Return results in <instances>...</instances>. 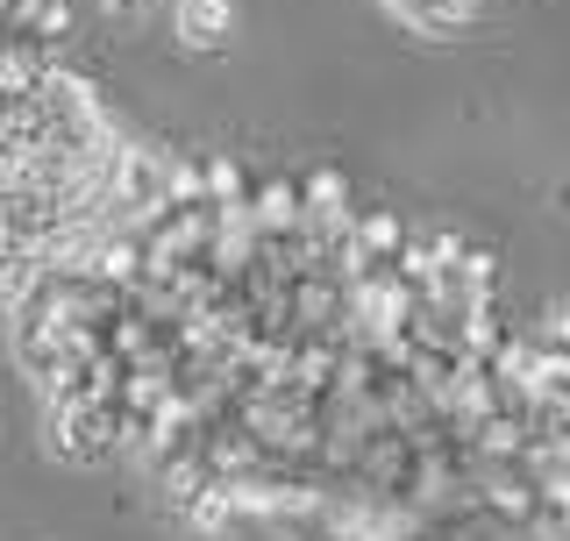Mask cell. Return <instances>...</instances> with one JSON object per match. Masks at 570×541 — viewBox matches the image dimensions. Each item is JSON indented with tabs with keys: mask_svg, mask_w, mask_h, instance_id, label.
Masks as SVG:
<instances>
[{
	"mask_svg": "<svg viewBox=\"0 0 570 541\" xmlns=\"http://www.w3.org/2000/svg\"><path fill=\"white\" fill-rule=\"evenodd\" d=\"M171 29L193 58H214V50H228V36H236V8H228V0H178Z\"/></svg>",
	"mask_w": 570,
	"mask_h": 541,
	"instance_id": "obj_1",
	"label": "cell"
},
{
	"mask_svg": "<svg viewBox=\"0 0 570 541\" xmlns=\"http://www.w3.org/2000/svg\"><path fill=\"white\" fill-rule=\"evenodd\" d=\"M385 8L400 14L406 29H421V36H456L478 14V0H385Z\"/></svg>",
	"mask_w": 570,
	"mask_h": 541,
	"instance_id": "obj_2",
	"label": "cell"
},
{
	"mask_svg": "<svg viewBox=\"0 0 570 541\" xmlns=\"http://www.w3.org/2000/svg\"><path fill=\"white\" fill-rule=\"evenodd\" d=\"M542 335L557 342V350H570V306H549V321H542Z\"/></svg>",
	"mask_w": 570,
	"mask_h": 541,
	"instance_id": "obj_3",
	"label": "cell"
},
{
	"mask_svg": "<svg viewBox=\"0 0 570 541\" xmlns=\"http://www.w3.org/2000/svg\"><path fill=\"white\" fill-rule=\"evenodd\" d=\"M100 8H107V14H150L157 0H100Z\"/></svg>",
	"mask_w": 570,
	"mask_h": 541,
	"instance_id": "obj_4",
	"label": "cell"
}]
</instances>
